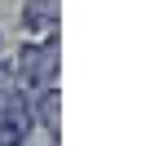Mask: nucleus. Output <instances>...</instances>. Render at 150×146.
I'll return each instance as SVG.
<instances>
[{"label": "nucleus", "mask_w": 150, "mask_h": 146, "mask_svg": "<svg viewBox=\"0 0 150 146\" xmlns=\"http://www.w3.org/2000/svg\"><path fill=\"white\" fill-rule=\"evenodd\" d=\"M13 75H18V89H53L57 80V36L53 40H31L18 49V62H13Z\"/></svg>", "instance_id": "nucleus-1"}, {"label": "nucleus", "mask_w": 150, "mask_h": 146, "mask_svg": "<svg viewBox=\"0 0 150 146\" xmlns=\"http://www.w3.org/2000/svg\"><path fill=\"white\" fill-rule=\"evenodd\" d=\"M22 31L31 40L57 36V0H22Z\"/></svg>", "instance_id": "nucleus-2"}]
</instances>
